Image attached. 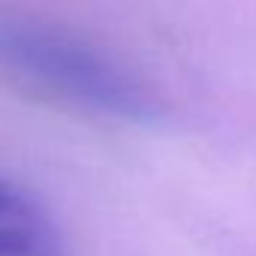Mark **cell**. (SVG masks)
Listing matches in <instances>:
<instances>
[{"mask_svg":"<svg viewBox=\"0 0 256 256\" xmlns=\"http://www.w3.org/2000/svg\"><path fill=\"white\" fill-rule=\"evenodd\" d=\"M0 78L54 106L142 124L160 102L148 82L78 30L0 0Z\"/></svg>","mask_w":256,"mask_h":256,"instance_id":"1","label":"cell"},{"mask_svg":"<svg viewBox=\"0 0 256 256\" xmlns=\"http://www.w3.org/2000/svg\"><path fill=\"white\" fill-rule=\"evenodd\" d=\"M0 256H70L52 214L6 178H0Z\"/></svg>","mask_w":256,"mask_h":256,"instance_id":"2","label":"cell"}]
</instances>
